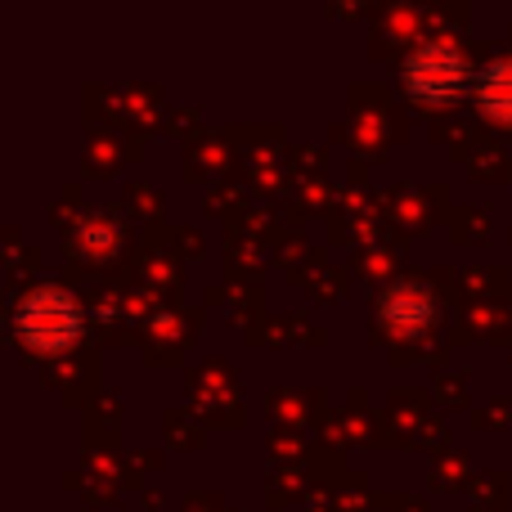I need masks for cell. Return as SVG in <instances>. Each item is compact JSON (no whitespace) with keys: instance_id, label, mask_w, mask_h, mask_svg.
Listing matches in <instances>:
<instances>
[{"instance_id":"cell-1","label":"cell","mask_w":512,"mask_h":512,"mask_svg":"<svg viewBox=\"0 0 512 512\" xmlns=\"http://www.w3.org/2000/svg\"><path fill=\"white\" fill-rule=\"evenodd\" d=\"M14 328L32 351H63V346H72L81 333V306L59 283H45V288H32L18 301Z\"/></svg>"},{"instance_id":"cell-2","label":"cell","mask_w":512,"mask_h":512,"mask_svg":"<svg viewBox=\"0 0 512 512\" xmlns=\"http://www.w3.org/2000/svg\"><path fill=\"white\" fill-rule=\"evenodd\" d=\"M463 81H468V68H463V54L454 41H423L418 50H409V59H405L409 95L441 104V99L459 95Z\"/></svg>"},{"instance_id":"cell-3","label":"cell","mask_w":512,"mask_h":512,"mask_svg":"<svg viewBox=\"0 0 512 512\" xmlns=\"http://www.w3.org/2000/svg\"><path fill=\"white\" fill-rule=\"evenodd\" d=\"M378 310L391 333H418V328H427L436 319V301L427 297L418 283H396V288H387Z\"/></svg>"},{"instance_id":"cell-4","label":"cell","mask_w":512,"mask_h":512,"mask_svg":"<svg viewBox=\"0 0 512 512\" xmlns=\"http://www.w3.org/2000/svg\"><path fill=\"white\" fill-rule=\"evenodd\" d=\"M477 104L486 117L512 126V59H495L477 77Z\"/></svg>"}]
</instances>
